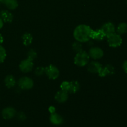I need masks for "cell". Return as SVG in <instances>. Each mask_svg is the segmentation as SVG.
<instances>
[{
  "label": "cell",
  "instance_id": "9",
  "mask_svg": "<svg viewBox=\"0 0 127 127\" xmlns=\"http://www.w3.org/2000/svg\"><path fill=\"white\" fill-rule=\"evenodd\" d=\"M2 117L6 120H10L14 117L16 115V110L12 107H7L2 110Z\"/></svg>",
  "mask_w": 127,
  "mask_h": 127
},
{
  "label": "cell",
  "instance_id": "25",
  "mask_svg": "<svg viewBox=\"0 0 127 127\" xmlns=\"http://www.w3.org/2000/svg\"><path fill=\"white\" fill-rule=\"evenodd\" d=\"M45 73V68L43 67H38L36 68L35 71V73L37 76H42L43 73Z\"/></svg>",
  "mask_w": 127,
  "mask_h": 127
},
{
  "label": "cell",
  "instance_id": "5",
  "mask_svg": "<svg viewBox=\"0 0 127 127\" xmlns=\"http://www.w3.org/2000/svg\"><path fill=\"white\" fill-rule=\"evenodd\" d=\"M45 73L50 79H56L60 75V71L58 68L52 64H50L45 68Z\"/></svg>",
  "mask_w": 127,
  "mask_h": 127
},
{
  "label": "cell",
  "instance_id": "21",
  "mask_svg": "<svg viewBox=\"0 0 127 127\" xmlns=\"http://www.w3.org/2000/svg\"><path fill=\"white\" fill-rule=\"evenodd\" d=\"M27 59L29 60L33 61V60L35 59L37 57V52L33 49H31L30 50H29V52H27Z\"/></svg>",
  "mask_w": 127,
  "mask_h": 127
},
{
  "label": "cell",
  "instance_id": "6",
  "mask_svg": "<svg viewBox=\"0 0 127 127\" xmlns=\"http://www.w3.org/2000/svg\"><path fill=\"white\" fill-rule=\"evenodd\" d=\"M33 68V63L32 61L28 59L24 60L19 64V69L23 73H28L31 71Z\"/></svg>",
  "mask_w": 127,
  "mask_h": 127
},
{
  "label": "cell",
  "instance_id": "20",
  "mask_svg": "<svg viewBox=\"0 0 127 127\" xmlns=\"http://www.w3.org/2000/svg\"><path fill=\"white\" fill-rule=\"evenodd\" d=\"M5 5L10 10H14L18 6V2L17 0H6L4 2Z\"/></svg>",
  "mask_w": 127,
  "mask_h": 127
},
{
  "label": "cell",
  "instance_id": "10",
  "mask_svg": "<svg viewBox=\"0 0 127 127\" xmlns=\"http://www.w3.org/2000/svg\"><path fill=\"white\" fill-rule=\"evenodd\" d=\"M115 72V68H114V67L112 65H111V64H107L105 66L102 67L101 69H100L98 74H99V76L105 77L108 75L114 74Z\"/></svg>",
  "mask_w": 127,
  "mask_h": 127
},
{
  "label": "cell",
  "instance_id": "27",
  "mask_svg": "<svg viewBox=\"0 0 127 127\" xmlns=\"http://www.w3.org/2000/svg\"><path fill=\"white\" fill-rule=\"evenodd\" d=\"M122 68L123 69H124V72H125L126 74H127V60L124 61V63H123Z\"/></svg>",
  "mask_w": 127,
  "mask_h": 127
},
{
  "label": "cell",
  "instance_id": "14",
  "mask_svg": "<svg viewBox=\"0 0 127 127\" xmlns=\"http://www.w3.org/2000/svg\"><path fill=\"white\" fill-rule=\"evenodd\" d=\"M105 37V34L102 32V31L100 29H97L95 31L93 30L91 38L93 40H95L101 41L102 40H104Z\"/></svg>",
  "mask_w": 127,
  "mask_h": 127
},
{
  "label": "cell",
  "instance_id": "23",
  "mask_svg": "<svg viewBox=\"0 0 127 127\" xmlns=\"http://www.w3.org/2000/svg\"><path fill=\"white\" fill-rule=\"evenodd\" d=\"M72 47H73V49L75 52H76L77 53L83 50V46H82V44L81 43V42H78V41L73 43V45H72Z\"/></svg>",
  "mask_w": 127,
  "mask_h": 127
},
{
  "label": "cell",
  "instance_id": "16",
  "mask_svg": "<svg viewBox=\"0 0 127 127\" xmlns=\"http://www.w3.org/2000/svg\"><path fill=\"white\" fill-rule=\"evenodd\" d=\"M79 88H80V85H79V83L78 81H73L69 82V87L68 93L74 94V93H76L79 91Z\"/></svg>",
  "mask_w": 127,
  "mask_h": 127
},
{
  "label": "cell",
  "instance_id": "11",
  "mask_svg": "<svg viewBox=\"0 0 127 127\" xmlns=\"http://www.w3.org/2000/svg\"><path fill=\"white\" fill-rule=\"evenodd\" d=\"M102 67V66L99 62L93 61L88 64V71L91 73H99Z\"/></svg>",
  "mask_w": 127,
  "mask_h": 127
},
{
  "label": "cell",
  "instance_id": "31",
  "mask_svg": "<svg viewBox=\"0 0 127 127\" xmlns=\"http://www.w3.org/2000/svg\"><path fill=\"white\" fill-rule=\"evenodd\" d=\"M5 1L6 0H0V2H2V3H4Z\"/></svg>",
  "mask_w": 127,
  "mask_h": 127
},
{
  "label": "cell",
  "instance_id": "13",
  "mask_svg": "<svg viewBox=\"0 0 127 127\" xmlns=\"http://www.w3.org/2000/svg\"><path fill=\"white\" fill-rule=\"evenodd\" d=\"M50 120L52 124L55 125H61L63 122V117L60 115L55 112L51 114L50 117Z\"/></svg>",
  "mask_w": 127,
  "mask_h": 127
},
{
  "label": "cell",
  "instance_id": "26",
  "mask_svg": "<svg viewBox=\"0 0 127 127\" xmlns=\"http://www.w3.org/2000/svg\"><path fill=\"white\" fill-rule=\"evenodd\" d=\"M17 117L21 121H24V120H25L26 119V115L24 113L22 112H19L17 114Z\"/></svg>",
  "mask_w": 127,
  "mask_h": 127
},
{
  "label": "cell",
  "instance_id": "4",
  "mask_svg": "<svg viewBox=\"0 0 127 127\" xmlns=\"http://www.w3.org/2000/svg\"><path fill=\"white\" fill-rule=\"evenodd\" d=\"M33 81L31 78L27 76H24L20 78L18 81V85L20 88L24 90H29L33 88Z\"/></svg>",
  "mask_w": 127,
  "mask_h": 127
},
{
  "label": "cell",
  "instance_id": "28",
  "mask_svg": "<svg viewBox=\"0 0 127 127\" xmlns=\"http://www.w3.org/2000/svg\"><path fill=\"white\" fill-rule=\"evenodd\" d=\"M48 110H49V112L51 113V114H53V113L55 112V108L53 106H51L50 107Z\"/></svg>",
  "mask_w": 127,
  "mask_h": 127
},
{
  "label": "cell",
  "instance_id": "7",
  "mask_svg": "<svg viewBox=\"0 0 127 127\" xmlns=\"http://www.w3.org/2000/svg\"><path fill=\"white\" fill-rule=\"evenodd\" d=\"M89 57L95 60L100 59L104 56V51L100 47H93L89 50Z\"/></svg>",
  "mask_w": 127,
  "mask_h": 127
},
{
  "label": "cell",
  "instance_id": "17",
  "mask_svg": "<svg viewBox=\"0 0 127 127\" xmlns=\"http://www.w3.org/2000/svg\"><path fill=\"white\" fill-rule=\"evenodd\" d=\"M4 83L6 84V87L8 88H11L14 87L16 84V80L13 76L12 75H7L5 78Z\"/></svg>",
  "mask_w": 127,
  "mask_h": 127
},
{
  "label": "cell",
  "instance_id": "18",
  "mask_svg": "<svg viewBox=\"0 0 127 127\" xmlns=\"http://www.w3.org/2000/svg\"><path fill=\"white\" fill-rule=\"evenodd\" d=\"M22 40L23 44L26 46H28L32 43L33 41V37L31 33H26L22 35Z\"/></svg>",
  "mask_w": 127,
  "mask_h": 127
},
{
  "label": "cell",
  "instance_id": "32",
  "mask_svg": "<svg viewBox=\"0 0 127 127\" xmlns=\"http://www.w3.org/2000/svg\"></svg>",
  "mask_w": 127,
  "mask_h": 127
},
{
  "label": "cell",
  "instance_id": "22",
  "mask_svg": "<svg viewBox=\"0 0 127 127\" xmlns=\"http://www.w3.org/2000/svg\"><path fill=\"white\" fill-rule=\"evenodd\" d=\"M6 58V51L2 46L0 45V63L4 62Z\"/></svg>",
  "mask_w": 127,
  "mask_h": 127
},
{
  "label": "cell",
  "instance_id": "24",
  "mask_svg": "<svg viewBox=\"0 0 127 127\" xmlns=\"http://www.w3.org/2000/svg\"><path fill=\"white\" fill-rule=\"evenodd\" d=\"M69 82L68 81H63L62 82V84L60 85V88L62 90L65 91L68 93V90H69Z\"/></svg>",
  "mask_w": 127,
  "mask_h": 127
},
{
  "label": "cell",
  "instance_id": "29",
  "mask_svg": "<svg viewBox=\"0 0 127 127\" xmlns=\"http://www.w3.org/2000/svg\"><path fill=\"white\" fill-rule=\"evenodd\" d=\"M3 26H4V21H2V19L1 18V17H0V29H2V27H3Z\"/></svg>",
  "mask_w": 127,
  "mask_h": 127
},
{
  "label": "cell",
  "instance_id": "8",
  "mask_svg": "<svg viewBox=\"0 0 127 127\" xmlns=\"http://www.w3.org/2000/svg\"><path fill=\"white\" fill-rule=\"evenodd\" d=\"M100 29L105 34V37L110 35L112 33L115 32V27L112 22H108L104 24L101 27Z\"/></svg>",
  "mask_w": 127,
  "mask_h": 127
},
{
  "label": "cell",
  "instance_id": "3",
  "mask_svg": "<svg viewBox=\"0 0 127 127\" xmlns=\"http://www.w3.org/2000/svg\"><path fill=\"white\" fill-rule=\"evenodd\" d=\"M107 42L109 45L113 48L120 47L122 43V38L121 35L116 33L115 32L107 36Z\"/></svg>",
  "mask_w": 127,
  "mask_h": 127
},
{
  "label": "cell",
  "instance_id": "33",
  "mask_svg": "<svg viewBox=\"0 0 127 127\" xmlns=\"http://www.w3.org/2000/svg\"><path fill=\"white\" fill-rule=\"evenodd\" d=\"M0 3H1V2H0Z\"/></svg>",
  "mask_w": 127,
  "mask_h": 127
},
{
  "label": "cell",
  "instance_id": "2",
  "mask_svg": "<svg viewBox=\"0 0 127 127\" xmlns=\"http://www.w3.org/2000/svg\"><path fill=\"white\" fill-rule=\"evenodd\" d=\"M89 55L86 52L82 50L77 53L74 59L76 65L79 67H83L86 65L89 60Z\"/></svg>",
  "mask_w": 127,
  "mask_h": 127
},
{
  "label": "cell",
  "instance_id": "15",
  "mask_svg": "<svg viewBox=\"0 0 127 127\" xmlns=\"http://www.w3.org/2000/svg\"><path fill=\"white\" fill-rule=\"evenodd\" d=\"M0 17L5 22H11L14 18L12 14L6 10L1 11L0 13Z\"/></svg>",
  "mask_w": 127,
  "mask_h": 127
},
{
  "label": "cell",
  "instance_id": "1",
  "mask_svg": "<svg viewBox=\"0 0 127 127\" xmlns=\"http://www.w3.org/2000/svg\"><path fill=\"white\" fill-rule=\"evenodd\" d=\"M93 29L85 24H80L77 26L73 32V36L76 40L83 43L91 39Z\"/></svg>",
  "mask_w": 127,
  "mask_h": 127
},
{
  "label": "cell",
  "instance_id": "12",
  "mask_svg": "<svg viewBox=\"0 0 127 127\" xmlns=\"http://www.w3.org/2000/svg\"><path fill=\"white\" fill-rule=\"evenodd\" d=\"M55 99L59 103L65 102L68 99V93L67 91L61 89V91H58L56 93Z\"/></svg>",
  "mask_w": 127,
  "mask_h": 127
},
{
  "label": "cell",
  "instance_id": "30",
  "mask_svg": "<svg viewBox=\"0 0 127 127\" xmlns=\"http://www.w3.org/2000/svg\"><path fill=\"white\" fill-rule=\"evenodd\" d=\"M3 42H4V37L0 33V45L2 44V43H3Z\"/></svg>",
  "mask_w": 127,
  "mask_h": 127
},
{
  "label": "cell",
  "instance_id": "19",
  "mask_svg": "<svg viewBox=\"0 0 127 127\" xmlns=\"http://www.w3.org/2000/svg\"><path fill=\"white\" fill-rule=\"evenodd\" d=\"M117 33L119 35L125 34L127 32V24L125 22H121L117 27Z\"/></svg>",
  "mask_w": 127,
  "mask_h": 127
}]
</instances>
